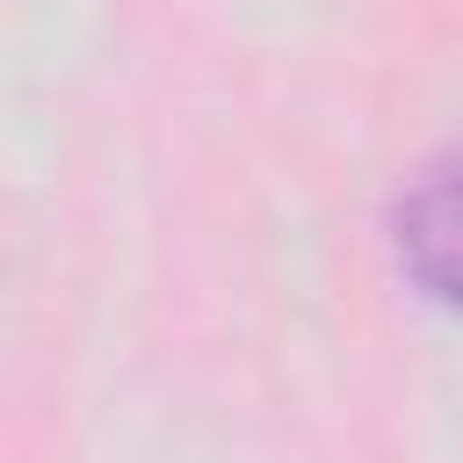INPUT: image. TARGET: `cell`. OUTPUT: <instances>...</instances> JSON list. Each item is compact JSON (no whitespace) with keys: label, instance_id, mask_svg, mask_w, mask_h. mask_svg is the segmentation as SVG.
I'll list each match as a JSON object with an SVG mask.
<instances>
[{"label":"cell","instance_id":"cell-1","mask_svg":"<svg viewBox=\"0 0 463 463\" xmlns=\"http://www.w3.org/2000/svg\"><path fill=\"white\" fill-rule=\"evenodd\" d=\"M391 253L405 268V282L441 304L463 311V145L434 152L391 203Z\"/></svg>","mask_w":463,"mask_h":463}]
</instances>
